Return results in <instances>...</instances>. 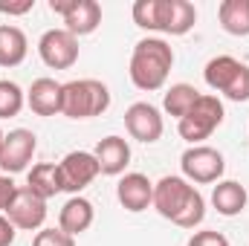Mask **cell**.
<instances>
[{
    "label": "cell",
    "mask_w": 249,
    "mask_h": 246,
    "mask_svg": "<svg viewBox=\"0 0 249 246\" xmlns=\"http://www.w3.org/2000/svg\"><path fill=\"white\" fill-rule=\"evenodd\" d=\"M174 67V50L168 41L162 38H142L136 41L133 53H130V67H127V75L133 81L136 90L142 93H154V90H162L165 81H168V72Z\"/></svg>",
    "instance_id": "cell-3"
},
{
    "label": "cell",
    "mask_w": 249,
    "mask_h": 246,
    "mask_svg": "<svg viewBox=\"0 0 249 246\" xmlns=\"http://www.w3.org/2000/svg\"><path fill=\"white\" fill-rule=\"evenodd\" d=\"M23 105H26V93H23L15 81L0 78V119L18 116V113L23 110Z\"/></svg>",
    "instance_id": "cell-23"
},
{
    "label": "cell",
    "mask_w": 249,
    "mask_h": 246,
    "mask_svg": "<svg viewBox=\"0 0 249 246\" xmlns=\"http://www.w3.org/2000/svg\"><path fill=\"white\" fill-rule=\"evenodd\" d=\"M223 119H226L223 102L217 96H212V93H200L194 107L177 122V130H180V136L186 139L188 145H200L203 139H209L223 124Z\"/></svg>",
    "instance_id": "cell-6"
},
{
    "label": "cell",
    "mask_w": 249,
    "mask_h": 246,
    "mask_svg": "<svg viewBox=\"0 0 249 246\" xmlns=\"http://www.w3.org/2000/svg\"><path fill=\"white\" fill-rule=\"evenodd\" d=\"M93 157H96L102 174L119 177V174H124V168L130 165V145L122 136H105V139H99Z\"/></svg>",
    "instance_id": "cell-15"
},
{
    "label": "cell",
    "mask_w": 249,
    "mask_h": 246,
    "mask_svg": "<svg viewBox=\"0 0 249 246\" xmlns=\"http://www.w3.org/2000/svg\"><path fill=\"white\" fill-rule=\"evenodd\" d=\"M180 168H183V177L188 183L209 185V183H220V177L226 171V159H223V154L217 148L191 145L180 157Z\"/></svg>",
    "instance_id": "cell-7"
},
{
    "label": "cell",
    "mask_w": 249,
    "mask_h": 246,
    "mask_svg": "<svg viewBox=\"0 0 249 246\" xmlns=\"http://www.w3.org/2000/svg\"><path fill=\"white\" fill-rule=\"evenodd\" d=\"M38 55L50 70H70L78 61V38L67 29H47L38 41Z\"/></svg>",
    "instance_id": "cell-10"
},
{
    "label": "cell",
    "mask_w": 249,
    "mask_h": 246,
    "mask_svg": "<svg viewBox=\"0 0 249 246\" xmlns=\"http://www.w3.org/2000/svg\"><path fill=\"white\" fill-rule=\"evenodd\" d=\"M160 217L171 220L180 229H197L206 217V200L197 191V185H191L186 177L168 174L160 183H154V203Z\"/></svg>",
    "instance_id": "cell-1"
},
{
    "label": "cell",
    "mask_w": 249,
    "mask_h": 246,
    "mask_svg": "<svg viewBox=\"0 0 249 246\" xmlns=\"http://www.w3.org/2000/svg\"><path fill=\"white\" fill-rule=\"evenodd\" d=\"M58 174H61V191H70L72 197L78 191H84L87 185L93 183L102 171H99V162L90 151H70L58 162Z\"/></svg>",
    "instance_id": "cell-11"
},
{
    "label": "cell",
    "mask_w": 249,
    "mask_h": 246,
    "mask_svg": "<svg viewBox=\"0 0 249 246\" xmlns=\"http://www.w3.org/2000/svg\"><path fill=\"white\" fill-rule=\"evenodd\" d=\"M15 194H18V185H15V180H12L9 174H0V214H6V209L12 206Z\"/></svg>",
    "instance_id": "cell-26"
},
{
    "label": "cell",
    "mask_w": 249,
    "mask_h": 246,
    "mask_svg": "<svg viewBox=\"0 0 249 246\" xmlns=\"http://www.w3.org/2000/svg\"><path fill=\"white\" fill-rule=\"evenodd\" d=\"M188 246H229V238L223 232H214V229H203V232H194L188 238Z\"/></svg>",
    "instance_id": "cell-25"
},
{
    "label": "cell",
    "mask_w": 249,
    "mask_h": 246,
    "mask_svg": "<svg viewBox=\"0 0 249 246\" xmlns=\"http://www.w3.org/2000/svg\"><path fill=\"white\" fill-rule=\"evenodd\" d=\"M3 139H6V133H3V127H0V151H3Z\"/></svg>",
    "instance_id": "cell-29"
},
{
    "label": "cell",
    "mask_w": 249,
    "mask_h": 246,
    "mask_svg": "<svg viewBox=\"0 0 249 246\" xmlns=\"http://www.w3.org/2000/svg\"><path fill=\"white\" fill-rule=\"evenodd\" d=\"M124 127L127 133L136 139V142H157L165 130V122H162V113L160 107H154L151 102H133L127 110H124Z\"/></svg>",
    "instance_id": "cell-13"
},
{
    "label": "cell",
    "mask_w": 249,
    "mask_h": 246,
    "mask_svg": "<svg viewBox=\"0 0 249 246\" xmlns=\"http://www.w3.org/2000/svg\"><path fill=\"white\" fill-rule=\"evenodd\" d=\"M110 107V90L99 78H75L61 87V116L93 119Z\"/></svg>",
    "instance_id": "cell-4"
},
{
    "label": "cell",
    "mask_w": 249,
    "mask_h": 246,
    "mask_svg": "<svg viewBox=\"0 0 249 246\" xmlns=\"http://www.w3.org/2000/svg\"><path fill=\"white\" fill-rule=\"evenodd\" d=\"M35 151H38V136L32 130H26V127L9 130L6 139H3V151H0V171L9 174V177L26 171Z\"/></svg>",
    "instance_id": "cell-9"
},
{
    "label": "cell",
    "mask_w": 249,
    "mask_h": 246,
    "mask_svg": "<svg viewBox=\"0 0 249 246\" xmlns=\"http://www.w3.org/2000/svg\"><path fill=\"white\" fill-rule=\"evenodd\" d=\"M32 246H75V238L61 229H41L32 238Z\"/></svg>",
    "instance_id": "cell-24"
},
{
    "label": "cell",
    "mask_w": 249,
    "mask_h": 246,
    "mask_svg": "<svg viewBox=\"0 0 249 246\" xmlns=\"http://www.w3.org/2000/svg\"><path fill=\"white\" fill-rule=\"evenodd\" d=\"M61 87L55 78H35L29 93H26V105L32 113L38 116H55L61 113Z\"/></svg>",
    "instance_id": "cell-17"
},
{
    "label": "cell",
    "mask_w": 249,
    "mask_h": 246,
    "mask_svg": "<svg viewBox=\"0 0 249 246\" xmlns=\"http://www.w3.org/2000/svg\"><path fill=\"white\" fill-rule=\"evenodd\" d=\"M50 9L64 18V29L75 38L93 35L102 23V6L96 0H50Z\"/></svg>",
    "instance_id": "cell-8"
},
{
    "label": "cell",
    "mask_w": 249,
    "mask_h": 246,
    "mask_svg": "<svg viewBox=\"0 0 249 246\" xmlns=\"http://www.w3.org/2000/svg\"><path fill=\"white\" fill-rule=\"evenodd\" d=\"M249 203V194L247 188L238 183V180H220L212 191V206L217 209V214L223 217H235L247 209Z\"/></svg>",
    "instance_id": "cell-18"
},
{
    "label": "cell",
    "mask_w": 249,
    "mask_h": 246,
    "mask_svg": "<svg viewBox=\"0 0 249 246\" xmlns=\"http://www.w3.org/2000/svg\"><path fill=\"white\" fill-rule=\"evenodd\" d=\"M93 220H96V209H93V203H90L87 197H81V194L70 197L61 206V211H58V229L67 232V235H72V238L81 235V232H87V229L93 226Z\"/></svg>",
    "instance_id": "cell-16"
},
{
    "label": "cell",
    "mask_w": 249,
    "mask_h": 246,
    "mask_svg": "<svg viewBox=\"0 0 249 246\" xmlns=\"http://www.w3.org/2000/svg\"><path fill=\"white\" fill-rule=\"evenodd\" d=\"M217 20L226 35L247 38L249 35V0H223L217 6Z\"/></svg>",
    "instance_id": "cell-20"
},
{
    "label": "cell",
    "mask_w": 249,
    "mask_h": 246,
    "mask_svg": "<svg viewBox=\"0 0 249 246\" xmlns=\"http://www.w3.org/2000/svg\"><path fill=\"white\" fill-rule=\"evenodd\" d=\"M26 188L35 191L41 200H50L61 191V174H58V162H38L29 177H26Z\"/></svg>",
    "instance_id": "cell-21"
},
{
    "label": "cell",
    "mask_w": 249,
    "mask_h": 246,
    "mask_svg": "<svg viewBox=\"0 0 249 246\" xmlns=\"http://www.w3.org/2000/svg\"><path fill=\"white\" fill-rule=\"evenodd\" d=\"M116 200L122 203L124 211L139 214V211H145V209L154 203V183H151L145 174L130 171V174H124L122 180H119V185H116Z\"/></svg>",
    "instance_id": "cell-14"
},
{
    "label": "cell",
    "mask_w": 249,
    "mask_h": 246,
    "mask_svg": "<svg viewBox=\"0 0 249 246\" xmlns=\"http://www.w3.org/2000/svg\"><path fill=\"white\" fill-rule=\"evenodd\" d=\"M206 84L229 102H249V67L232 55H214L203 70Z\"/></svg>",
    "instance_id": "cell-5"
},
{
    "label": "cell",
    "mask_w": 249,
    "mask_h": 246,
    "mask_svg": "<svg viewBox=\"0 0 249 246\" xmlns=\"http://www.w3.org/2000/svg\"><path fill=\"white\" fill-rule=\"evenodd\" d=\"M29 53V41L20 26L0 23V67H18Z\"/></svg>",
    "instance_id": "cell-19"
},
{
    "label": "cell",
    "mask_w": 249,
    "mask_h": 246,
    "mask_svg": "<svg viewBox=\"0 0 249 246\" xmlns=\"http://www.w3.org/2000/svg\"><path fill=\"white\" fill-rule=\"evenodd\" d=\"M6 217L20 232H41V226L47 220V200H41L35 191H29L23 185V188H18L12 206L6 209Z\"/></svg>",
    "instance_id": "cell-12"
},
{
    "label": "cell",
    "mask_w": 249,
    "mask_h": 246,
    "mask_svg": "<svg viewBox=\"0 0 249 246\" xmlns=\"http://www.w3.org/2000/svg\"><path fill=\"white\" fill-rule=\"evenodd\" d=\"M133 23L145 32H162V35H188L197 23V9L188 0H136Z\"/></svg>",
    "instance_id": "cell-2"
},
{
    "label": "cell",
    "mask_w": 249,
    "mask_h": 246,
    "mask_svg": "<svg viewBox=\"0 0 249 246\" xmlns=\"http://www.w3.org/2000/svg\"><path fill=\"white\" fill-rule=\"evenodd\" d=\"M15 235H18V229L12 226V220L6 214H0V246H12L15 244Z\"/></svg>",
    "instance_id": "cell-28"
},
{
    "label": "cell",
    "mask_w": 249,
    "mask_h": 246,
    "mask_svg": "<svg viewBox=\"0 0 249 246\" xmlns=\"http://www.w3.org/2000/svg\"><path fill=\"white\" fill-rule=\"evenodd\" d=\"M35 9V0H20V3H6V0H0V12L3 15H26V12H32Z\"/></svg>",
    "instance_id": "cell-27"
},
{
    "label": "cell",
    "mask_w": 249,
    "mask_h": 246,
    "mask_svg": "<svg viewBox=\"0 0 249 246\" xmlns=\"http://www.w3.org/2000/svg\"><path fill=\"white\" fill-rule=\"evenodd\" d=\"M200 99V90L197 87H191L186 81H180V84H171L168 90H165V99H162V107H165V113L168 116H174L177 122L186 116L188 110L194 107V102Z\"/></svg>",
    "instance_id": "cell-22"
}]
</instances>
